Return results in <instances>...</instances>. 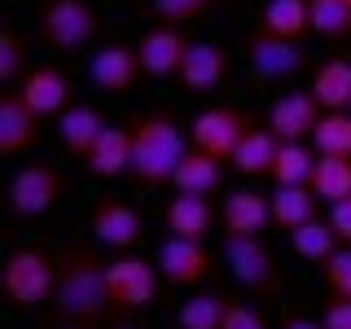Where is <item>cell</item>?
Returning <instances> with one entry per match:
<instances>
[{"label": "cell", "mask_w": 351, "mask_h": 329, "mask_svg": "<svg viewBox=\"0 0 351 329\" xmlns=\"http://www.w3.org/2000/svg\"><path fill=\"white\" fill-rule=\"evenodd\" d=\"M325 206L334 202H347L351 197V158H316V171H312V184H307Z\"/></svg>", "instance_id": "83f0119b"}, {"label": "cell", "mask_w": 351, "mask_h": 329, "mask_svg": "<svg viewBox=\"0 0 351 329\" xmlns=\"http://www.w3.org/2000/svg\"><path fill=\"white\" fill-rule=\"evenodd\" d=\"M255 27L277 40L303 44V36H312V0H268Z\"/></svg>", "instance_id": "603a6c76"}, {"label": "cell", "mask_w": 351, "mask_h": 329, "mask_svg": "<svg viewBox=\"0 0 351 329\" xmlns=\"http://www.w3.org/2000/svg\"><path fill=\"white\" fill-rule=\"evenodd\" d=\"M219 224H224V237H263V228L272 224V197L255 189H233L219 206Z\"/></svg>", "instance_id": "2e32d148"}, {"label": "cell", "mask_w": 351, "mask_h": 329, "mask_svg": "<svg viewBox=\"0 0 351 329\" xmlns=\"http://www.w3.org/2000/svg\"><path fill=\"white\" fill-rule=\"evenodd\" d=\"M215 9V0H154V14H158L162 27H189V22L206 18Z\"/></svg>", "instance_id": "836d02e7"}, {"label": "cell", "mask_w": 351, "mask_h": 329, "mask_svg": "<svg viewBox=\"0 0 351 329\" xmlns=\"http://www.w3.org/2000/svg\"><path fill=\"white\" fill-rule=\"evenodd\" d=\"M224 329H268V321L255 312L250 303H241L228 294V316H224Z\"/></svg>", "instance_id": "d590c367"}, {"label": "cell", "mask_w": 351, "mask_h": 329, "mask_svg": "<svg viewBox=\"0 0 351 329\" xmlns=\"http://www.w3.org/2000/svg\"><path fill=\"white\" fill-rule=\"evenodd\" d=\"M228 84V53L211 40H193L189 58H184V71H180V88L193 97H211Z\"/></svg>", "instance_id": "e0dca14e"}, {"label": "cell", "mask_w": 351, "mask_h": 329, "mask_svg": "<svg viewBox=\"0 0 351 329\" xmlns=\"http://www.w3.org/2000/svg\"><path fill=\"white\" fill-rule=\"evenodd\" d=\"M224 263L241 290L259 294V299L281 290V263L263 237H224Z\"/></svg>", "instance_id": "52a82bcc"}, {"label": "cell", "mask_w": 351, "mask_h": 329, "mask_svg": "<svg viewBox=\"0 0 351 329\" xmlns=\"http://www.w3.org/2000/svg\"><path fill=\"white\" fill-rule=\"evenodd\" d=\"M272 197V224L285 228V233H299L303 224H312V219H321L316 215V197L307 184H294V189H277V193H268Z\"/></svg>", "instance_id": "484cf974"}, {"label": "cell", "mask_w": 351, "mask_h": 329, "mask_svg": "<svg viewBox=\"0 0 351 329\" xmlns=\"http://www.w3.org/2000/svg\"><path fill=\"white\" fill-rule=\"evenodd\" d=\"M325 219H329V228L338 233V241H343V246H351V197H347V202H334Z\"/></svg>", "instance_id": "8d00e7d4"}, {"label": "cell", "mask_w": 351, "mask_h": 329, "mask_svg": "<svg viewBox=\"0 0 351 329\" xmlns=\"http://www.w3.org/2000/svg\"><path fill=\"white\" fill-rule=\"evenodd\" d=\"M321 272H325V285H329L334 299H351V246H338L321 263Z\"/></svg>", "instance_id": "e575fe53"}, {"label": "cell", "mask_w": 351, "mask_h": 329, "mask_svg": "<svg viewBox=\"0 0 351 329\" xmlns=\"http://www.w3.org/2000/svg\"><path fill=\"white\" fill-rule=\"evenodd\" d=\"M110 123L101 119V110L97 106H71L66 114L58 119V141H62V149L71 154V158H88V154L97 149V141H101V132Z\"/></svg>", "instance_id": "44dd1931"}, {"label": "cell", "mask_w": 351, "mask_h": 329, "mask_svg": "<svg viewBox=\"0 0 351 329\" xmlns=\"http://www.w3.org/2000/svg\"><path fill=\"white\" fill-rule=\"evenodd\" d=\"M307 93L321 101L325 114H351V58H325L312 71Z\"/></svg>", "instance_id": "7402d4cb"}, {"label": "cell", "mask_w": 351, "mask_h": 329, "mask_svg": "<svg viewBox=\"0 0 351 329\" xmlns=\"http://www.w3.org/2000/svg\"><path fill=\"white\" fill-rule=\"evenodd\" d=\"M88 80H93L97 93H128L132 84L141 80V58H136V44H101V49L88 58Z\"/></svg>", "instance_id": "4fadbf2b"}, {"label": "cell", "mask_w": 351, "mask_h": 329, "mask_svg": "<svg viewBox=\"0 0 351 329\" xmlns=\"http://www.w3.org/2000/svg\"><path fill=\"white\" fill-rule=\"evenodd\" d=\"M132 123V180L141 189H162L176 180V167L184 162V123L171 110H145V114L128 119Z\"/></svg>", "instance_id": "7a4b0ae2"}, {"label": "cell", "mask_w": 351, "mask_h": 329, "mask_svg": "<svg viewBox=\"0 0 351 329\" xmlns=\"http://www.w3.org/2000/svg\"><path fill=\"white\" fill-rule=\"evenodd\" d=\"M321 325L325 329H351V299H329Z\"/></svg>", "instance_id": "74e56055"}, {"label": "cell", "mask_w": 351, "mask_h": 329, "mask_svg": "<svg viewBox=\"0 0 351 329\" xmlns=\"http://www.w3.org/2000/svg\"><path fill=\"white\" fill-rule=\"evenodd\" d=\"M119 329H136V325H119Z\"/></svg>", "instance_id": "60d3db41"}, {"label": "cell", "mask_w": 351, "mask_h": 329, "mask_svg": "<svg viewBox=\"0 0 351 329\" xmlns=\"http://www.w3.org/2000/svg\"><path fill=\"white\" fill-rule=\"evenodd\" d=\"M93 237L110 250H136L145 241V219L136 215V206H128L123 197H97L93 215H88Z\"/></svg>", "instance_id": "8fae6325"}, {"label": "cell", "mask_w": 351, "mask_h": 329, "mask_svg": "<svg viewBox=\"0 0 351 329\" xmlns=\"http://www.w3.org/2000/svg\"><path fill=\"white\" fill-rule=\"evenodd\" d=\"M88 175L97 180H119V175H132V123H110L97 141V149L84 158Z\"/></svg>", "instance_id": "d6986e66"}, {"label": "cell", "mask_w": 351, "mask_h": 329, "mask_svg": "<svg viewBox=\"0 0 351 329\" xmlns=\"http://www.w3.org/2000/svg\"><path fill=\"white\" fill-rule=\"evenodd\" d=\"M281 329H325L321 321H312V316H285Z\"/></svg>", "instance_id": "f35d334b"}, {"label": "cell", "mask_w": 351, "mask_h": 329, "mask_svg": "<svg viewBox=\"0 0 351 329\" xmlns=\"http://www.w3.org/2000/svg\"><path fill=\"white\" fill-rule=\"evenodd\" d=\"M193 40L184 36L180 27H149L145 36L136 40V58H141V75L149 80H180L184 58H189Z\"/></svg>", "instance_id": "30bf717a"}, {"label": "cell", "mask_w": 351, "mask_h": 329, "mask_svg": "<svg viewBox=\"0 0 351 329\" xmlns=\"http://www.w3.org/2000/svg\"><path fill=\"white\" fill-rule=\"evenodd\" d=\"M154 263H158L162 281L167 285H202L206 277H211V250H206V241H180V237H167L158 246V255H154Z\"/></svg>", "instance_id": "5bb4252c"}, {"label": "cell", "mask_w": 351, "mask_h": 329, "mask_svg": "<svg viewBox=\"0 0 351 329\" xmlns=\"http://www.w3.org/2000/svg\"><path fill=\"white\" fill-rule=\"evenodd\" d=\"M316 158L307 145H281L277 162H272V180L277 189H294V184H312V171H316Z\"/></svg>", "instance_id": "f1b7e54d"}, {"label": "cell", "mask_w": 351, "mask_h": 329, "mask_svg": "<svg viewBox=\"0 0 351 329\" xmlns=\"http://www.w3.org/2000/svg\"><path fill=\"white\" fill-rule=\"evenodd\" d=\"M27 80V40L14 27H0V88L9 93V84Z\"/></svg>", "instance_id": "d6a6232c"}, {"label": "cell", "mask_w": 351, "mask_h": 329, "mask_svg": "<svg viewBox=\"0 0 351 329\" xmlns=\"http://www.w3.org/2000/svg\"><path fill=\"white\" fill-rule=\"evenodd\" d=\"M36 27H40V40L49 44V49L80 53L97 40L101 18H97V9L88 5V0H44Z\"/></svg>", "instance_id": "5b68a950"}, {"label": "cell", "mask_w": 351, "mask_h": 329, "mask_svg": "<svg viewBox=\"0 0 351 329\" xmlns=\"http://www.w3.org/2000/svg\"><path fill=\"white\" fill-rule=\"evenodd\" d=\"M58 294V259L49 250L18 246L0 263V299L18 312H36V307L53 303Z\"/></svg>", "instance_id": "3957f363"}, {"label": "cell", "mask_w": 351, "mask_h": 329, "mask_svg": "<svg viewBox=\"0 0 351 329\" xmlns=\"http://www.w3.org/2000/svg\"><path fill=\"white\" fill-rule=\"evenodd\" d=\"M58 197H62V171L53 162H27L5 184V202L18 219H36L44 211H53Z\"/></svg>", "instance_id": "ba28073f"}, {"label": "cell", "mask_w": 351, "mask_h": 329, "mask_svg": "<svg viewBox=\"0 0 351 329\" xmlns=\"http://www.w3.org/2000/svg\"><path fill=\"white\" fill-rule=\"evenodd\" d=\"M277 154H281V141L272 136L268 123H259V127L237 145V154H233L228 162H233L237 175H272V162H277Z\"/></svg>", "instance_id": "cb8c5ba5"}, {"label": "cell", "mask_w": 351, "mask_h": 329, "mask_svg": "<svg viewBox=\"0 0 351 329\" xmlns=\"http://www.w3.org/2000/svg\"><path fill=\"white\" fill-rule=\"evenodd\" d=\"M219 180H224V162H215V158H206V154L189 149V154H184V162L176 167L171 189L176 193H189V197H211L219 189Z\"/></svg>", "instance_id": "d4e9b609"}, {"label": "cell", "mask_w": 351, "mask_h": 329, "mask_svg": "<svg viewBox=\"0 0 351 329\" xmlns=\"http://www.w3.org/2000/svg\"><path fill=\"white\" fill-rule=\"evenodd\" d=\"M106 285H110V312L132 316V312H145V307L158 303L162 272H158V263H149V259L123 255V259H110Z\"/></svg>", "instance_id": "8992f818"}, {"label": "cell", "mask_w": 351, "mask_h": 329, "mask_svg": "<svg viewBox=\"0 0 351 329\" xmlns=\"http://www.w3.org/2000/svg\"><path fill=\"white\" fill-rule=\"evenodd\" d=\"M290 246H294V255L307 259V263H325L343 241H338V233L329 228V219H312V224H303L299 233H290Z\"/></svg>", "instance_id": "f546056e"}, {"label": "cell", "mask_w": 351, "mask_h": 329, "mask_svg": "<svg viewBox=\"0 0 351 329\" xmlns=\"http://www.w3.org/2000/svg\"><path fill=\"white\" fill-rule=\"evenodd\" d=\"M53 329H88V325H53Z\"/></svg>", "instance_id": "ab89813d"}, {"label": "cell", "mask_w": 351, "mask_h": 329, "mask_svg": "<svg viewBox=\"0 0 351 329\" xmlns=\"http://www.w3.org/2000/svg\"><path fill=\"white\" fill-rule=\"evenodd\" d=\"M347 5H351V0H347Z\"/></svg>", "instance_id": "b9f144b4"}, {"label": "cell", "mask_w": 351, "mask_h": 329, "mask_svg": "<svg viewBox=\"0 0 351 329\" xmlns=\"http://www.w3.org/2000/svg\"><path fill=\"white\" fill-rule=\"evenodd\" d=\"M224 316H228V294L202 290V294H193V299L180 303L176 325L180 329H224Z\"/></svg>", "instance_id": "4316f807"}, {"label": "cell", "mask_w": 351, "mask_h": 329, "mask_svg": "<svg viewBox=\"0 0 351 329\" xmlns=\"http://www.w3.org/2000/svg\"><path fill=\"white\" fill-rule=\"evenodd\" d=\"M321 119H325V110L312 93H281L268 110V127L281 145H303V141H312L316 127H321Z\"/></svg>", "instance_id": "7c38bea8"}, {"label": "cell", "mask_w": 351, "mask_h": 329, "mask_svg": "<svg viewBox=\"0 0 351 329\" xmlns=\"http://www.w3.org/2000/svg\"><path fill=\"white\" fill-rule=\"evenodd\" d=\"M14 93L36 110L40 119H62L66 110H71V80H66L62 66H36V71H27V80H22Z\"/></svg>", "instance_id": "9a60e30c"}, {"label": "cell", "mask_w": 351, "mask_h": 329, "mask_svg": "<svg viewBox=\"0 0 351 329\" xmlns=\"http://www.w3.org/2000/svg\"><path fill=\"white\" fill-rule=\"evenodd\" d=\"M312 36L343 44L351 40V5L347 0H312Z\"/></svg>", "instance_id": "4dcf8cb0"}, {"label": "cell", "mask_w": 351, "mask_h": 329, "mask_svg": "<svg viewBox=\"0 0 351 329\" xmlns=\"http://www.w3.org/2000/svg\"><path fill=\"white\" fill-rule=\"evenodd\" d=\"M312 145L321 158H351V114H325Z\"/></svg>", "instance_id": "1f68e13d"}, {"label": "cell", "mask_w": 351, "mask_h": 329, "mask_svg": "<svg viewBox=\"0 0 351 329\" xmlns=\"http://www.w3.org/2000/svg\"><path fill=\"white\" fill-rule=\"evenodd\" d=\"M44 119L18 93H0V158H18L40 141Z\"/></svg>", "instance_id": "ac0fdd59"}, {"label": "cell", "mask_w": 351, "mask_h": 329, "mask_svg": "<svg viewBox=\"0 0 351 329\" xmlns=\"http://www.w3.org/2000/svg\"><path fill=\"white\" fill-rule=\"evenodd\" d=\"M246 62H250V75L263 84H281V80H294L299 71H307V49L294 40H277L268 31H250L246 36Z\"/></svg>", "instance_id": "9c48e42d"}, {"label": "cell", "mask_w": 351, "mask_h": 329, "mask_svg": "<svg viewBox=\"0 0 351 329\" xmlns=\"http://www.w3.org/2000/svg\"><path fill=\"white\" fill-rule=\"evenodd\" d=\"M110 259H101L93 246H66L58 255V294L53 312L66 325H88L93 329L110 312V285H106Z\"/></svg>", "instance_id": "6da1fadb"}, {"label": "cell", "mask_w": 351, "mask_h": 329, "mask_svg": "<svg viewBox=\"0 0 351 329\" xmlns=\"http://www.w3.org/2000/svg\"><path fill=\"white\" fill-rule=\"evenodd\" d=\"M162 224H167L171 237L180 241H206L215 228V206L211 197H189V193H176L162 211Z\"/></svg>", "instance_id": "ffe728a7"}, {"label": "cell", "mask_w": 351, "mask_h": 329, "mask_svg": "<svg viewBox=\"0 0 351 329\" xmlns=\"http://www.w3.org/2000/svg\"><path fill=\"white\" fill-rule=\"evenodd\" d=\"M255 127H259L255 114L241 106H206V110H197L193 123H189V145L215 162H228Z\"/></svg>", "instance_id": "277c9868"}]
</instances>
